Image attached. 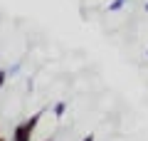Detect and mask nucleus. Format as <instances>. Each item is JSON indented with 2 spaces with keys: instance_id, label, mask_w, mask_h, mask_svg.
Returning <instances> with one entry per match:
<instances>
[{
  "instance_id": "f257e3e1",
  "label": "nucleus",
  "mask_w": 148,
  "mask_h": 141,
  "mask_svg": "<svg viewBox=\"0 0 148 141\" xmlns=\"http://www.w3.org/2000/svg\"><path fill=\"white\" fill-rule=\"evenodd\" d=\"M40 116H42V111H37L35 116H30V119H25L22 124H17L15 131H12V136H10V141H32V131H35Z\"/></svg>"
},
{
  "instance_id": "f03ea898",
  "label": "nucleus",
  "mask_w": 148,
  "mask_h": 141,
  "mask_svg": "<svg viewBox=\"0 0 148 141\" xmlns=\"http://www.w3.org/2000/svg\"><path fill=\"white\" fill-rule=\"evenodd\" d=\"M52 111H54V116H57V119H62L64 111H67V102H57V104L52 106Z\"/></svg>"
},
{
  "instance_id": "7ed1b4c3",
  "label": "nucleus",
  "mask_w": 148,
  "mask_h": 141,
  "mask_svg": "<svg viewBox=\"0 0 148 141\" xmlns=\"http://www.w3.org/2000/svg\"><path fill=\"white\" fill-rule=\"evenodd\" d=\"M123 5H126L123 0H111V3H109V8H106V10H109V12H119V10H121Z\"/></svg>"
},
{
  "instance_id": "20e7f679",
  "label": "nucleus",
  "mask_w": 148,
  "mask_h": 141,
  "mask_svg": "<svg viewBox=\"0 0 148 141\" xmlns=\"http://www.w3.org/2000/svg\"><path fill=\"white\" fill-rule=\"evenodd\" d=\"M20 72H22V62H15L10 69H8V77H17Z\"/></svg>"
},
{
  "instance_id": "39448f33",
  "label": "nucleus",
  "mask_w": 148,
  "mask_h": 141,
  "mask_svg": "<svg viewBox=\"0 0 148 141\" xmlns=\"http://www.w3.org/2000/svg\"><path fill=\"white\" fill-rule=\"evenodd\" d=\"M8 79H10V77H8V69H5V67H0V89L5 87V82H8Z\"/></svg>"
},
{
  "instance_id": "423d86ee",
  "label": "nucleus",
  "mask_w": 148,
  "mask_h": 141,
  "mask_svg": "<svg viewBox=\"0 0 148 141\" xmlns=\"http://www.w3.org/2000/svg\"><path fill=\"white\" fill-rule=\"evenodd\" d=\"M82 141H94V136L89 134V136H84V139H82Z\"/></svg>"
},
{
  "instance_id": "0eeeda50",
  "label": "nucleus",
  "mask_w": 148,
  "mask_h": 141,
  "mask_svg": "<svg viewBox=\"0 0 148 141\" xmlns=\"http://www.w3.org/2000/svg\"><path fill=\"white\" fill-rule=\"evenodd\" d=\"M146 12H148V3H146Z\"/></svg>"
},
{
  "instance_id": "6e6552de",
  "label": "nucleus",
  "mask_w": 148,
  "mask_h": 141,
  "mask_svg": "<svg viewBox=\"0 0 148 141\" xmlns=\"http://www.w3.org/2000/svg\"><path fill=\"white\" fill-rule=\"evenodd\" d=\"M123 3H128V0H123Z\"/></svg>"
},
{
  "instance_id": "1a4fd4ad",
  "label": "nucleus",
  "mask_w": 148,
  "mask_h": 141,
  "mask_svg": "<svg viewBox=\"0 0 148 141\" xmlns=\"http://www.w3.org/2000/svg\"><path fill=\"white\" fill-rule=\"evenodd\" d=\"M47 141H49V139H47Z\"/></svg>"
}]
</instances>
